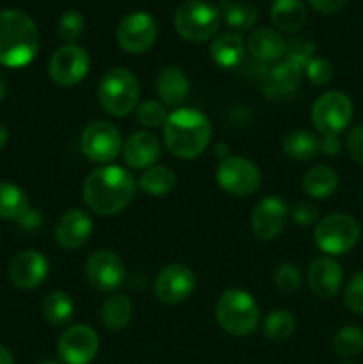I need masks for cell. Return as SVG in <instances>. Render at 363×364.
Wrapping results in <instances>:
<instances>
[{
    "instance_id": "1",
    "label": "cell",
    "mask_w": 363,
    "mask_h": 364,
    "mask_svg": "<svg viewBox=\"0 0 363 364\" xmlns=\"http://www.w3.org/2000/svg\"><path fill=\"white\" fill-rule=\"evenodd\" d=\"M137 192V181L130 171L120 166H102L88 174L82 198L96 215L110 217L127 208Z\"/></svg>"
},
{
    "instance_id": "2",
    "label": "cell",
    "mask_w": 363,
    "mask_h": 364,
    "mask_svg": "<svg viewBox=\"0 0 363 364\" xmlns=\"http://www.w3.org/2000/svg\"><path fill=\"white\" fill-rule=\"evenodd\" d=\"M162 135L171 155L182 160H192L209 148L212 123L201 110L177 109L167 116Z\"/></svg>"
},
{
    "instance_id": "3",
    "label": "cell",
    "mask_w": 363,
    "mask_h": 364,
    "mask_svg": "<svg viewBox=\"0 0 363 364\" xmlns=\"http://www.w3.org/2000/svg\"><path fill=\"white\" fill-rule=\"evenodd\" d=\"M39 50V31L23 11H0V64L23 68L32 63Z\"/></svg>"
},
{
    "instance_id": "4",
    "label": "cell",
    "mask_w": 363,
    "mask_h": 364,
    "mask_svg": "<svg viewBox=\"0 0 363 364\" xmlns=\"http://www.w3.org/2000/svg\"><path fill=\"white\" fill-rule=\"evenodd\" d=\"M216 318L221 329L230 336H249L260 323V308L248 291L230 288L219 295Z\"/></svg>"
},
{
    "instance_id": "5",
    "label": "cell",
    "mask_w": 363,
    "mask_h": 364,
    "mask_svg": "<svg viewBox=\"0 0 363 364\" xmlns=\"http://www.w3.org/2000/svg\"><path fill=\"white\" fill-rule=\"evenodd\" d=\"M96 96L109 116L125 117L137 109L139 82L127 68H112L100 78Z\"/></svg>"
},
{
    "instance_id": "6",
    "label": "cell",
    "mask_w": 363,
    "mask_h": 364,
    "mask_svg": "<svg viewBox=\"0 0 363 364\" xmlns=\"http://www.w3.org/2000/svg\"><path fill=\"white\" fill-rule=\"evenodd\" d=\"M221 25L217 7L205 0H185L174 13V28L185 41L203 43L216 36Z\"/></svg>"
},
{
    "instance_id": "7",
    "label": "cell",
    "mask_w": 363,
    "mask_h": 364,
    "mask_svg": "<svg viewBox=\"0 0 363 364\" xmlns=\"http://www.w3.org/2000/svg\"><path fill=\"white\" fill-rule=\"evenodd\" d=\"M359 235L362 228L354 217L347 213H331L317 223L313 238L324 255L342 256L354 249Z\"/></svg>"
},
{
    "instance_id": "8",
    "label": "cell",
    "mask_w": 363,
    "mask_h": 364,
    "mask_svg": "<svg viewBox=\"0 0 363 364\" xmlns=\"http://www.w3.org/2000/svg\"><path fill=\"white\" fill-rule=\"evenodd\" d=\"M217 185L224 192L238 198L255 194L262 185V173L251 160L244 156L226 155L219 160L216 171Z\"/></svg>"
},
{
    "instance_id": "9",
    "label": "cell",
    "mask_w": 363,
    "mask_h": 364,
    "mask_svg": "<svg viewBox=\"0 0 363 364\" xmlns=\"http://www.w3.org/2000/svg\"><path fill=\"white\" fill-rule=\"evenodd\" d=\"M354 114L351 98L340 91H327L312 107V123L322 135H340Z\"/></svg>"
},
{
    "instance_id": "10",
    "label": "cell",
    "mask_w": 363,
    "mask_h": 364,
    "mask_svg": "<svg viewBox=\"0 0 363 364\" xmlns=\"http://www.w3.org/2000/svg\"><path fill=\"white\" fill-rule=\"evenodd\" d=\"M82 153L95 164H109L123 149V139L112 123L103 119L91 121L82 132Z\"/></svg>"
},
{
    "instance_id": "11",
    "label": "cell",
    "mask_w": 363,
    "mask_h": 364,
    "mask_svg": "<svg viewBox=\"0 0 363 364\" xmlns=\"http://www.w3.org/2000/svg\"><path fill=\"white\" fill-rule=\"evenodd\" d=\"M91 57L80 45H63L48 60V77L60 87H73L80 84L89 73Z\"/></svg>"
},
{
    "instance_id": "12",
    "label": "cell",
    "mask_w": 363,
    "mask_h": 364,
    "mask_svg": "<svg viewBox=\"0 0 363 364\" xmlns=\"http://www.w3.org/2000/svg\"><path fill=\"white\" fill-rule=\"evenodd\" d=\"M157 32H159V27L152 14L144 11H134L120 21L116 39L121 50L139 55L152 48L153 43L157 41Z\"/></svg>"
},
{
    "instance_id": "13",
    "label": "cell",
    "mask_w": 363,
    "mask_h": 364,
    "mask_svg": "<svg viewBox=\"0 0 363 364\" xmlns=\"http://www.w3.org/2000/svg\"><path fill=\"white\" fill-rule=\"evenodd\" d=\"M196 274L191 267L184 263H169L155 277L153 294L162 304H178L194 294Z\"/></svg>"
},
{
    "instance_id": "14",
    "label": "cell",
    "mask_w": 363,
    "mask_h": 364,
    "mask_svg": "<svg viewBox=\"0 0 363 364\" xmlns=\"http://www.w3.org/2000/svg\"><path fill=\"white\" fill-rule=\"evenodd\" d=\"M100 348L98 333L88 323L68 327L59 338L57 352L63 364H91Z\"/></svg>"
},
{
    "instance_id": "15",
    "label": "cell",
    "mask_w": 363,
    "mask_h": 364,
    "mask_svg": "<svg viewBox=\"0 0 363 364\" xmlns=\"http://www.w3.org/2000/svg\"><path fill=\"white\" fill-rule=\"evenodd\" d=\"M85 277L98 291H114L125 283L127 269L116 252L98 249L85 262Z\"/></svg>"
},
{
    "instance_id": "16",
    "label": "cell",
    "mask_w": 363,
    "mask_h": 364,
    "mask_svg": "<svg viewBox=\"0 0 363 364\" xmlns=\"http://www.w3.org/2000/svg\"><path fill=\"white\" fill-rule=\"evenodd\" d=\"M288 212H290V208L287 206V203L278 196L263 198L262 201L256 203L251 217H249V226H251L253 235L258 240H274L287 226L288 219H290Z\"/></svg>"
},
{
    "instance_id": "17",
    "label": "cell",
    "mask_w": 363,
    "mask_h": 364,
    "mask_svg": "<svg viewBox=\"0 0 363 364\" xmlns=\"http://www.w3.org/2000/svg\"><path fill=\"white\" fill-rule=\"evenodd\" d=\"M48 259L39 251H21L11 259L7 276L13 287L20 290H32L43 284L48 276Z\"/></svg>"
},
{
    "instance_id": "18",
    "label": "cell",
    "mask_w": 363,
    "mask_h": 364,
    "mask_svg": "<svg viewBox=\"0 0 363 364\" xmlns=\"http://www.w3.org/2000/svg\"><path fill=\"white\" fill-rule=\"evenodd\" d=\"M306 279L315 297L333 299L340 291L344 272H342L340 263L335 262L331 256H320L310 263Z\"/></svg>"
},
{
    "instance_id": "19",
    "label": "cell",
    "mask_w": 363,
    "mask_h": 364,
    "mask_svg": "<svg viewBox=\"0 0 363 364\" xmlns=\"http://www.w3.org/2000/svg\"><path fill=\"white\" fill-rule=\"evenodd\" d=\"M93 235V219L80 208H71L60 215L56 226V242L66 251L82 247Z\"/></svg>"
},
{
    "instance_id": "20",
    "label": "cell",
    "mask_w": 363,
    "mask_h": 364,
    "mask_svg": "<svg viewBox=\"0 0 363 364\" xmlns=\"http://www.w3.org/2000/svg\"><path fill=\"white\" fill-rule=\"evenodd\" d=\"M121 155L130 169L144 171L160 159V142L152 132H135L125 141Z\"/></svg>"
},
{
    "instance_id": "21",
    "label": "cell",
    "mask_w": 363,
    "mask_h": 364,
    "mask_svg": "<svg viewBox=\"0 0 363 364\" xmlns=\"http://www.w3.org/2000/svg\"><path fill=\"white\" fill-rule=\"evenodd\" d=\"M302 77H305V66L283 57L267 71L265 95H269L270 98L278 95H288L301 84Z\"/></svg>"
},
{
    "instance_id": "22",
    "label": "cell",
    "mask_w": 363,
    "mask_h": 364,
    "mask_svg": "<svg viewBox=\"0 0 363 364\" xmlns=\"http://www.w3.org/2000/svg\"><path fill=\"white\" fill-rule=\"evenodd\" d=\"M189 78L184 70L177 66H166L160 70L155 80V91L160 102L167 107H178L189 95Z\"/></svg>"
},
{
    "instance_id": "23",
    "label": "cell",
    "mask_w": 363,
    "mask_h": 364,
    "mask_svg": "<svg viewBox=\"0 0 363 364\" xmlns=\"http://www.w3.org/2000/svg\"><path fill=\"white\" fill-rule=\"evenodd\" d=\"M246 48L251 53L253 59L269 64L278 63V60H281V57H285L287 43L278 32L270 31V28H258L253 34H249Z\"/></svg>"
},
{
    "instance_id": "24",
    "label": "cell",
    "mask_w": 363,
    "mask_h": 364,
    "mask_svg": "<svg viewBox=\"0 0 363 364\" xmlns=\"http://www.w3.org/2000/svg\"><path fill=\"white\" fill-rule=\"evenodd\" d=\"M246 55V43L237 32H223L214 38L210 45V57L223 70H233Z\"/></svg>"
},
{
    "instance_id": "25",
    "label": "cell",
    "mask_w": 363,
    "mask_h": 364,
    "mask_svg": "<svg viewBox=\"0 0 363 364\" xmlns=\"http://www.w3.org/2000/svg\"><path fill=\"white\" fill-rule=\"evenodd\" d=\"M340 178L330 166H315L302 176V191L312 199H327L337 192Z\"/></svg>"
},
{
    "instance_id": "26",
    "label": "cell",
    "mask_w": 363,
    "mask_h": 364,
    "mask_svg": "<svg viewBox=\"0 0 363 364\" xmlns=\"http://www.w3.org/2000/svg\"><path fill=\"white\" fill-rule=\"evenodd\" d=\"M270 20L283 32L299 31L306 21L305 4L301 0H274L270 6Z\"/></svg>"
},
{
    "instance_id": "27",
    "label": "cell",
    "mask_w": 363,
    "mask_h": 364,
    "mask_svg": "<svg viewBox=\"0 0 363 364\" xmlns=\"http://www.w3.org/2000/svg\"><path fill=\"white\" fill-rule=\"evenodd\" d=\"M41 311L50 326L64 327L71 322V318H73L75 306L66 291L53 290L50 291V294H46V297L43 299Z\"/></svg>"
},
{
    "instance_id": "28",
    "label": "cell",
    "mask_w": 363,
    "mask_h": 364,
    "mask_svg": "<svg viewBox=\"0 0 363 364\" xmlns=\"http://www.w3.org/2000/svg\"><path fill=\"white\" fill-rule=\"evenodd\" d=\"M177 185V174L166 166H152L144 169L137 181V187L144 194L153 196V198H162L169 194Z\"/></svg>"
},
{
    "instance_id": "29",
    "label": "cell",
    "mask_w": 363,
    "mask_h": 364,
    "mask_svg": "<svg viewBox=\"0 0 363 364\" xmlns=\"http://www.w3.org/2000/svg\"><path fill=\"white\" fill-rule=\"evenodd\" d=\"M134 316V304L127 295H112L102 306V322L107 329L121 331Z\"/></svg>"
},
{
    "instance_id": "30",
    "label": "cell",
    "mask_w": 363,
    "mask_h": 364,
    "mask_svg": "<svg viewBox=\"0 0 363 364\" xmlns=\"http://www.w3.org/2000/svg\"><path fill=\"white\" fill-rule=\"evenodd\" d=\"M281 148L288 159L306 162L315 159L319 153V139L306 130H294L283 139Z\"/></svg>"
},
{
    "instance_id": "31",
    "label": "cell",
    "mask_w": 363,
    "mask_h": 364,
    "mask_svg": "<svg viewBox=\"0 0 363 364\" xmlns=\"http://www.w3.org/2000/svg\"><path fill=\"white\" fill-rule=\"evenodd\" d=\"M28 206L23 188L11 181H0V219L18 220Z\"/></svg>"
},
{
    "instance_id": "32",
    "label": "cell",
    "mask_w": 363,
    "mask_h": 364,
    "mask_svg": "<svg viewBox=\"0 0 363 364\" xmlns=\"http://www.w3.org/2000/svg\"><path fill=\"white\" fill-rule=\"evenodd\" d=\"M262 331L273 341L287 340L295 331V316L287 309H274L263 320Z\"/></svg>"
},
{
    "instance_id": "33",
    "label": "cell",
    "mask_w": 363,
    "mask_h": 364,
    "mask_svg": "<svg viewBox=\"0 0 363 364\" xmlns=\"http://www.w3.org/2000/svg\"><path fill=\"white\" fill-rule=\"evenodd\" d=\"M223 18L233 31H249L258 21V11L248 2H228L223 7Z\"/></svg>"
},
{
    "instance_id": "34",
    "label": "cell",
    "mask_w": 363,
    "mask_h": 364,
    "mask_svg": "<svg viewBox=\"0 0 363 364\" xmlns=\"http://www.w3.org/2000/svg\"><path fill=\"white\" fill-rule=\"evenodd\" d=\"M333 350L345 359L359 355L363 352V331L354 326L338 329L333 336Z\"/></svg>"
},
{
    "instance_id": "35",
    "label": "cell",
    "mask_w": 363,
    "mask_h": 364,
    "mask_svg": "<svg viewBox=\"0 0 363 364\" xmlns=\"http://www.w3.org/2000/svg\"><path fill=\"white\" fill-rule=\"evenodd\" d=\"M166 105L159 100H146L135 109V117L146 128H162L167 119Z\"/></svg>"
},
{
    "instance_id": "36",
    "label": "cell",
    "mask_w": 363,
    "mask_h": 364,
    "mask_svg": "<svg viewBox=\"0 0 363 364\" xmlns=\"http://www.w3.org/2000/svg\"><path fill=\"white\" fill-rule=\"evenodd\" d=\"M274 284H276V288L281 294H295L302 284V276L299 272L298 265L288 262L280 263L276 267V272H274Z\"/></svg>"
},
{
    "instance_id": "37",
    "label": "cell",
    "mask_w": 363,
    "mask_h": 364,
    "mask_svg": "<svg viewBox=\"0 0 363 364\" xmlns=\"http://www.w3.org/2000/svg\"><path fill=\"white\" fill-rule=\"evenodd\" d=\"M84 32V16H82L78 11H66L63 16L59 18V23H57V34L63 41H66V45L77 41L78 38Z\"/></svg>"
},
{
    "instance_id": "38",
    "label": "cell",
    "mask_w": 363,
    "mask_h": 364,
    "mask_svg": "<svg viewBox=\"0 0 363 364\" xmlns=\"http://www.w3.org/2000/svg\"><path fill=\"white\" fill-rule=\"evenodd\" d=\"M305 77L312 82L317 87H322L327 85L333 80V66L327 59L322 57H313L308 60V64L305 66Z\"/></svg>"
},
{
    "instance_id": "39",
    "label": "cell",
    "mask_w": 363,
    "mask_h": 364,
    "mask_svg": "<svg viewBox=\"0 0 363 364\" xmlns=\"http://www.w3.org/2000/svg\"><path fill=\"white\" fill-rule=\"evenodd\" d=\"M344 302L352 313L363 315V272L354 274L345 287Z\"/></svg>"
},
{
    "instance_id": "40",
    "label": "cell",
    "mask_w": 363,
    "mask_h": 364,
    "mask_svg": "<svg viewBox=\"0 0 363 364\" xmlns=\"http://www.w3.org/2000/svg\"><path fill=\"white\" fill-rule=\"evenodd\" d=\"M313 52H315V45L308 39H295V41L288 43L287 50H285V57L295 60V63L306 66L310 59H313Z\"/></svg>"
},
{
    "instance_id": "41",
    "label": "cell",
    "mask_w": 363,
    "mask_h": 364,
    "mask_svg": "<svg viewBox=\"0 0 363 364\" xmlns=\"http://www.w3.org/2000/svg\"><path fill=\"white\" fill-rule=\"evenodd\" d=\"M288 217H290L298 226L308 228L319 223V208L310 205V203H298V205L290 208Z\"/></svg>"
},
{
    "instance_id": "42",
    "label": "cell",
    "mask_w": 363,
    "mask_h": 364,
    "mask_svg": "<svg viewBox=\"0 0 363 364\" xmlns=\"http://www.w3.org/2000/svg\"><path fill=\"white\" fill-rule=\"evenodd\" d=\"M345 148H347L349 155L363 166V124L351 128L345 137Z\"/></svg>"
},
{
    "instance_id": "43",
    "label": "cell",
    "mask_w": 363,
    "mask_h": 364,
    "mask_svg": "<svg viewBox=\"0 0 363 364\" xmlns=\"http://www.w3.org/2000/svg\"><path fill=\"white\" fill-rule=\"evenodd\" d=\"M310 6L320 14H335L347 6L349 0H308Z\"/></svg>"
},
{
    "instance_id": "44",
    "label": "cell",
    "mask_w": 363,
    "mask_h": 364,
    "mask_svg": "<svg viewBox=\"0 0 363 364\" xmlns=\"http://www.w3.org/2000/svg\"><path fill=\"white\" fill-rule=\"evenodd\" d=\"M41 223H43L41 213H39L36 208H32V206H28V208L23 212V215L18 219V224H20L21 230H27V231L38 230V228L41 226Z\"/></svg>"
},
{
    "instance_id": "45",
    "label": "cell",
    "mask_w": 363,
    "mask_h": 364,
    "mask_svg": "<svg viewBox=\"0 0 363 364\" xmlns=\"http://www.w3.org/2000/svg\"><path fill=\"white\" fill-rule=\"evenodd\" d=\"M342 142L338 139V135H322V139H319V151H322L327 156H337L340 153Z\"/></svg>"
},
{
    "instance_id": "46",
    "label": "cell",
    "mask_w": 363,
    "mask_h": 364,
    "mask_svg": "<svg viewBox=\"0 0 363 364\" xmlns=\"http://www.w3.org/2000/svg\"><path fill=\"white\" fill-rule=\"evenodd\" d=\"M0 364H14V358L11 350L4 345H0Z\"/></svg>"
},
{
    "instance_id": "47",
    "label": "cell",
    "mask_w": 363,
    "mask_h": 364,
    "mask_svg": "<svg viewBox=\"0 0 363 364\" xmlns=\"http://www.w3.org/2000/svg\"><path fill=\"white\" fill-rule=\"evenodd\" d=\"M7 128L4 127V123H0V149L4 148V146H6V142H7Z\"/></svg>"
},
{
    "instance_id": "48",
    "label": "cell",
    "mask_w": 363,
    "mask_h": 364,
    "mask_svg": "<svg viewBox=\"0 0 363 364\" xmlns=\"http://www.w3.org/2000/svg\"><path fill=\"white\" fill-rule=\"evenodd\" d=\"M6 91H7V82H6V78H4V75L0 73V100L6 96Z\"/></svg>"
},
{
    "instance_id": "49",
    "label": "cell",
    "mask_w": 363,
    "mask_h": 364,
    "mask_svg": "<svg viewBox=\"0 0 363 364\" xmlns=\"http://www.w3.org/2000/svg\"><path fill=\"white\" fill-rule=\"evenodd\" d=\"M38 364H63V361H56V359H45V361H41Z\"/></svg>"
},
{
    "instance_id": "50",
    "label": "cell",
    "mask_w": 363,
    "mask_h": 364,
    "mask_svg": "<svg viewBox=\"0 0 363 364\" xmlns=\"http://www.w3.org/2000/svg\"><path fill=\"white\" fill-rule=\"evenodd\" d=\"M338 364H356V363H352V361H344V363H338Z\"/></svg>"
}]
</instances>
